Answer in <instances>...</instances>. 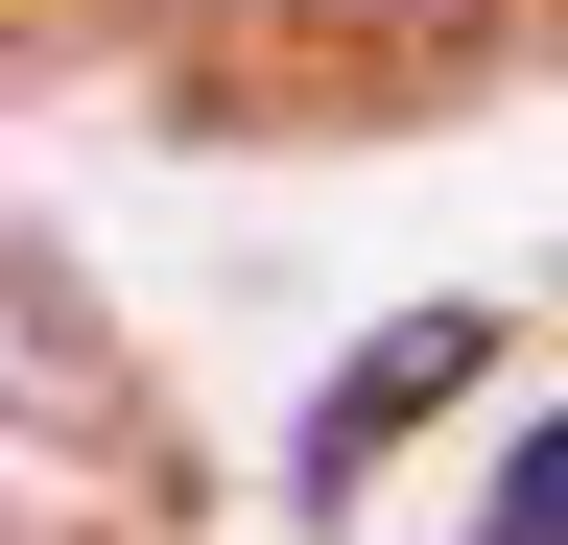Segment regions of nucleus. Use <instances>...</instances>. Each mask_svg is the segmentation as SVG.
Listing matches in <instances>:
<instances>
[{"label":"nucleus","mask_w":568,"mask_h":545,"mask_svg":"<svg viewBox=\"0 0 568 545\" xmlns=\"http://www.w3.org/2000/svg\"><path fill=\"white\" fill-rule=\"evenodd\" d=\"M474 356H497V332H474V309H403V332H379V356H355V380H332V427H308V498H355V451H379V427H426V403H450Z\"/></svg>","instance_id":"f257e3e1"},{"label":"nucleus","mask_w":568,"mask_h":545,"mask_svg":"<svg viewBox=\"0 0 568 545\" xmlns=\"http://www.w3.org/2000/svg\"><path fill=\"white\" fill-rule=\"evenodd\" d=\"M497 545H568V427L521 451V498H497Z\"/></svg>","instance_id":"f03ea898"}]
</instances>
